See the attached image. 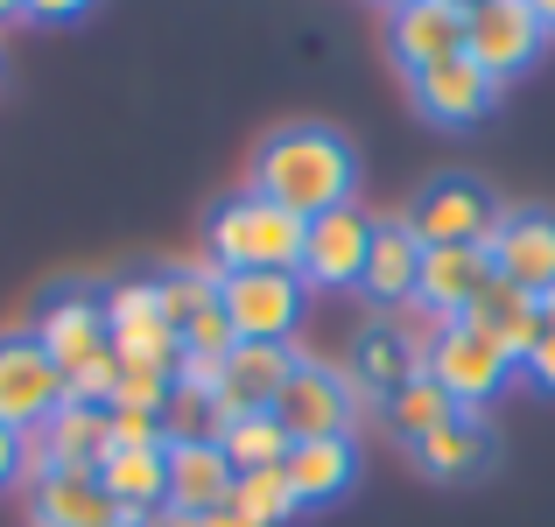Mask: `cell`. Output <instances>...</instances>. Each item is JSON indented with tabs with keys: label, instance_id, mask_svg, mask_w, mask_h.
Listing matches in <instances>:
<instances>
[{
	"label": "cell",
	"instance_id": "6da1fadb",
	"mask_svg": "<svg viewBox=\"0 0 555 527\" xmlns=\"http://www.w3.org/2000/svg\"><path fill=\"white\" fill-rule=\"evenodd\" d=\"M352 183H359V155L338 127H317V120H296V127H274L254 155V183L268 204L296 211L302 226L324 211H345L352 204Z\"/></svg>",
	"mask_w": 555,
	"mask_h": 527
},
{
	"label": "cell",
	"instance_id": "7a4b0ae2",
	"mask_svg": "<svg viewBox=\"0 0 555 527\" xmlns=\"http://www.w3.org/2000/svg\"><path fill=\"white\" fill-rule=\"evenodd\" d=\"M302 218L268 204L260 190H232L211 211V260L225 274H296L302 268Z\"/></svg>",
	"mask_w": 555,
	"mask_h": 527
},
{
	"label": "cell",
	"instance_id": "3957f363",
	"mask_svg": "<svg viewBox=\"0 0 555 527\" xmlns=\"http://www.w3.org/2000/svg\"><path fill=\"white\" fill-rule=\"evenodd\" d=\"M408 232L422 240V254L429 246H492V232H500V204H492L486 183H472V176H436V183H422V197L408 204Z\"/></svg>",
	"mask_w": 555,
	"mask_h": 527
},
{
	"label": "cell",
	"instance_id": "277c9868",
	"mask_svg": "<svg viewBox=\"0 0 555 527\" xmlns=\"http://www.w3.org/2000/svg\"><path fill=\"white\" fill-rule=\"evenodd\" d=\"M28 338H36V345L56 359V373L99 359V351L113 345V338H106V296H99V288H78V282L42 288L36 317H28Z\"/></svg>",
	"mask_w": 555,
	"mask_h": 527
},
{
	"label": "cell",
	"instance_id": "5b68a950",
	"mask_svg": "<svg viewBox=\"0 0 555 527\" xmlns=\"http://www.w3.org/2000/svg\"><path fill=\"white\" fill-rule=\"evenodd\" d=\"M64 408V373L28 331H0V422L8 429H42Z\"/></svg>",
	"mask_w": 555,
	"mask_h": 527
},
{
	"label": "cell",
	"instance_id": "8992f818",
	"mask_svg": "<svg viewBox=\"0 0 555 527\" xmlns=\"http://www.w3.org/2000/svg\"><path fill=\"white\" fill-rule=\"evenodd\" d=\"M352 408H359V394L338 365L296 359L282 401H274V422L288 429V444H317V436H352Z\"/></svg>",
	"mask_w": 555,
	"mask_h": 527
},
{
	"label": "cell",
	"instance_id": "52a82bcc",
	"mask_svg": "<svg viewBox=\"0 0 555 527\" xmlns=\"http://www.w3.org/2000/svg\"><path fill=\"white\" fill-rule=\"evenodd\" d=\"M302 274H225L218 282V310H225L232 338L288 345V331L302 324Z\"/></svg>",
	"mask_w": 555,
	"mask_h": 527
},
{
	"label": "cell",
	"instance_id": "ba28073f",
	"mask_svg": "<svg viewBox=\"0 0 555 527\" xmlns=\"http://www.w3.org/2000/svg\"><path fill=\"white\" fill-rule=\"evenodd\" d=\"M542 50H548V28L534 22L528 0H492V8H478L472 28H464V56H472L486 78H500V85L520 78Z\"/></svg>",
	"mask_w": 555,
	"mask_h": 527
},
{
	"label": "cell",
	"instance_id": "9c48e42d",
	"mask_svg": "<svg viewBox=\"0 0 555 527\" xmlns=\"http://www.w3.org/2000/svg\"><path fill=\"white\" fill-rule=\"evenodd\" d=\"M106 338L120 359H155V365H177V324L163 317V296H155V274L141 282H113L106 288Z\"/></svg>",
	"mask_w": 555,
	"mask_h": 527
},
{
	"label": "cell",
	"instance_id": "30bf717a",
	"mask_svg": "<svg viewBox=\"0 0 555 527\" xmlns=\"http://www.w3.org/2000/svg\"><path fill=\"white\" fill-rule=\"evenodd\" d=\"M366 254H373V218L359 211V204H345V211H324L310 218V232H302V288H345L366 274Z\"/></svg>",
	"mask_w": 555,
	"mask_h": 527
},
{
	"label": "cell",
	"instance_id": "8fae6325",
	"mask_svg": "<svg viewBox=\"0 0 555 527\" xmlns=\"http://www.w3.org/2000/svg\"><path fill=\"white\" fill-rule=\"evenodd\" d=\"M464 28H472V14H464L457 0H415V8H393L387 50H393V64H401L408 78H422V70L464 56Z\"/></svg>",
	"mask_w": 555,
	"mask_h": 527
},
{
	"label": "cell",
	"instance_id": "7c38bea8",
	"mask_svg": "<svg viewBox=\"0 0 555 527\" xmlns=\"http://www.w3.org/2000/svg\"><path fill=\"white\" fill-rule=\"evenodd\" d=\"M457 324L472 331V338H486L506 365H528V351H534V338H542L548 310H542V296H528V288H514V282L492 274V288H478V303L457 317Z\"/></svg>",
	"mask_w": 555,
	"mask_h": 527
},
{
	"label": "cell",
	"instance_id": "4fadbf2b",
	"mask_svg": "<svg viewBox=\"0 0 555 527\" xmlns=\"http://www.w3.org/2000/svg\"><path fill=\"white\" fill-rule=\"evenodd\" d=\"M288 373H296V351L288 345H260V338H240L225 351V365H218V408L232 415H268L274 401H282Z\"/></svg>",
	"mask_w": 555,
	"mask_h": 527
},
{
	"label": "cell",
	"instance_id": "5bb4252c",
	"mask_svg": "<svg viewBox=\"0 0 555 527\" xmlns=\"http://www.w3.org/2000/svg\"><path fill=\"white\" fill-rule=\"evenodd\" d=\"M408 92H415L422 120H436V127H478L492 113V99H500V78H486L472 56H450V64L408 78Z\"/></svg>",
	"mask_w": 555,
	"mask_h": 527
},
{
	"label": "cell",
	"instance_id": "9a60e30c",
	"mask_svg": "<svg viewBox=\"0 0 555 527\" xmlns=\"http://www.w3.org/2000/svg\"><path fill=\"white\" fill-rule=\"evenodd\" d=\"M506 373H514V365H506L486 338H472L464 324H450L443 338H436V351H429V380L464 408V415H472L478 401H492V394L506 387Z\"/></svg>",
	"mask_w": 555,
	"mask_h": 527
},
{
	"label": "cell",
	"instance_id": "2e32d148",
	"mask_svg": "<svg viewBox=\"0 0 555 527\" xmlns=\"http://www.w3.org/2000/svg\"><path fill=\"white\" fill-rule=\"evenodd\" d=\"M492 268H500V282L528 288V296H548L555 288V218L506 211L500 232H492Z\"/></svg>",
	"mask_w": 555,
	"mask_h": 527
},
{
	"label": "cell",
	"instance_id": "e0dca14e",
	"mask_svg": "<svg viewBox=\"0 0 555 527\" xmlns=\"http://www.w3.org/2000/svg\"><path fill=\"white\" fill-rule=\"evenodd\" d=\"M492 274H500V268H492V246H429V254H422L415 303L457 324V317L478 303V288H492Z\"/></svg>",
	"mask_w": 555,
	"mask_h": 527
},
{
	"label": "cell",
	"instance_id": "ac0fdd59",
	"mask_svg": "<svg viewBox=\"0 0 555 527\" xmlns=\"http://www.w3.org/2000/svg\"><path fill=\"white\" fill-rule=\"evenodd\" d=\"M28 520L36 527H127V514L106 500L99 472H50L28 486Z\"/></svg>",
	"mask_w": 555,
	"mask_h": 527
},
{
	"label": "cell",
	"instance_id": "d6986e66",
	"mask_svg": "<svg viewBox=\"0 0 555 527\" xmlns=\"http://www.w3.org/2000/svg\"><path fill=\"white\" fill-rule=\"evenodd\" d=\"M359 288L379 303V310H408L422 288V240L408 232V218H379L373 226V254H366V274Z\"/></svg>",
	"mask_w": 555,
	"mask_h": 527
},
{
	"label": "cell",
	"instance_id": "ffe728a7",
	"mask_svg": "<svg viewBox=\"0 0 555 527\" xmlns=\"http://www.w3.org/2000/svg\"><path fill=\"white\" fill-rule=\"evenodd\" d=\"M282 472H288V486H296L302 506H331L359 486V450H352V436H317V444L288 450Z\"/></svg>",
	"mask_w": 555,
	"mask_h": 527
},
{
	"label": "cell",
	"instance_id": "44dd1931",
	"mask_svg": "<svg viewBox=\"0 0 555 527\" xmlns=\"http://www.w3.org/2000/svg\"><path fill=\"white\" fill-rule=\"evenodd\" d=\"M232 464H225V450L218 444H169V506L177 514H211V506H225L232 500Z\"/></svg>",
	"mask_w": 555,
	"mask_h": 527
},
{
	"label": "cell",
	"instance_id": "7402d4cb",
	"mask_svg": "<svg viewBox=\"0 0 555 527\" xmlns=\"http://www.w3.org/2000/svg\"><path fill=\"white\" fill-rule=\"evenodd\" d=\"M99 486H106V500L127 514V527L149 520L155 506H169V450H113V458L99 464Z\"/></svg>",
	"mask_w": 555,
	"mask_h": 527
},
{
	"label": "cell",
	"instance_id": "603a6c76",
	"mask_svg": "<svg viewBox=\"0 0 555 527\" xmlns=\"http://www.w3.org/2000/svg\"><path fill=\"white\" fill-rule=\"evenodd\" d=\"M415 464L429 478H443V486H464V478H478L492 464V429L478 415H450L436 436H422V444H415Z\"/></svg>",
	"mask_w": 555,
	"mask_h": 527
},
{
	"label": "cell",
	"instance_id": "cb8c5ba5",
	"mask_svg": "<svg viewBox=\"0 0 555 527\" xmlns=\"http://www.w3.org/2000/svg\"><path fill=\"white\" fill-rule=\"evenodd\" d=\"M42 444H50L56 472H99V464L113 458L106 408H78V401H64L50 422H42Z\"/></svg>",
	"mask_w": 555,
	"mask_h": 527
},
{
	"label": "cell",
	"instance_id": "d4e9b609",
	"mask_svg": "<svg viewBox=\"0 0 555 527\" xmlns=\"http://www.w3.org/2000/svg\"><path fill=\"white\" fill-rule=\"evenodd\" d=\"M415 373H422V365L408 359V345L393 338V324L359 331L352 359H345V380H352V394H373V401H393V394H401Z\"/></svg>",
	"mask_w": 555,
	"mask_h": 527
},
{
	"label": "cell",
	"instance_id": "484cf974",
	"mask_svg": "<svg viewBox=\"0 0 555 527\" xmlns=\"http://www.w3.org/2000/svg\"><path fill=\"white\" fill-rule=\"evenodd\" d=\"M218 450H225V464L232 472H274V464H288V429L274 422V408L268 415H232L225 429H218Z\"/></svg>",
	"mask_w": 555,
	"mask_h": 527
},
{
	"label": "cell",
	"instance_id": "4316f807",
	"mask_svg": "<svg viewBox=\"0 0 555 527\" xmlns=\"http://www.w3.org/2000/svg\"><path fill=\"white\" fill-rule=\"evenodd\" d=\"M450 415H464V408L450 401V394L436 387L429 373H415V380H408V387H401V394L387 401V429H393V436H408V444H422V436H436V429H443Z\"/></svg>",
	"mask_w": 555,
	"mask_h": 527
},
{
	"label": "cell",
	"instance_id": "83f0119b",
	"mask_svg": "<svg viewBox=\"0 0 555 527\" xmlns=\"http://www.w3.org/2000/svg\"><path fill=\"white\" fill-rule=\"evenodd\" d=\"M232 506H240L254 527H288L302 514V500H296V486H288L282 464H274V472H240L232 478Z\"/></svg>",
	"mask_w": 555,
	"mask_h": 527
},
{
	"label": "cell",
	"instance_id": "f1b7e54d",
	"mask_svg": "<svg viewBox=\"0 0 555 527\" xmlns=\"http://www.w3.org/2000/svg\"><path fill=\"white\" fill-rule=\"evenodd\" d=\"M218 429H225L218 394L177 380V394H169V408H163V436H169V444H218Z\"/></svg>",
	"mask_w": 555,
	"mask_h": 527
},
{
	"label": "cell",
	"instance_id": "f546056e",
	"mask_svg": "<svg viewBox=\"0 0 555 527\" xmlns=\"http://www.w3.org/2000/svg\"><path fill=\"white\" fill-rule=\"evenodd\" d=\"M218 282H225V268H218V260H204V268H169V274H155V296H163V317L183 331L197 310H211V303H218Z\"/></svg>",
	"mask_w": 555,
	"mask_h": 527
},
{
	"label": "cell",
	"instance_id": "4dcf8cb0",
	"mask_svg": "<svg viewBox=\"0 0 555 527\" xmlns=\"http://www.w3.org/2000/svg\"><path fill=\"white\" fill-rule=\"evenodd\" d=\"M169 394H177V365L120 359V387H113V408H149V415H163Z\"/></svg>",
	"mask_w": 555,
	"mask_h": 527
},
{
	"label": "cell",
	"instance_id": "1f68e13d",
	"mask_svg": "<svg viewBox=\"0 0 555 527\" xmlns=\"http://www.w3.org/2000/svg\"><path fill=\"white\" fill-rule=\"evenodd\" d=\"M113 387H120V351L113 345L64 373V401H78V408H113Z\"/></svg>",
	"mask_w": 555,
	"mask_h": 527
},
{
	"label": "cell",
	"instance_id": "d6a6232c",
	"mask_svg": "<svg viewBox=\"0 0 555 527\" xmlns=\"http://www.w3.org/2000/svg\"><path fill=\"white\" fill-rule=\"evenodd\" d=\"M106 429H113V450H169L163 415H149V408H106Z\"/></svg>",
	"mask_w": 555,
	"mask_h": 527
},
{
	"label": "cell",
	"instance_id": "836d02e7",
	"mask_svg": "<svg viewBox=\"0 0 555 527\" xmlns=\"http://www.w3.org/2000/svg\"><path fill=\"white\" fill-rule=\"evenodd\" d=\"M78 14H92V0H22V22H42V28H64Z\"/></svg>",
	"mask_w": 555,
	"mask_h": 527
},
{
	"label": "cell",
	"instance_id": "e575fe53",
	"mask_svg": "<svg viewBox=\"0 0 555 527\" xmlns=\"http://www.w3.org/2000/svg\"><path fill=\"white\" fill-rule=\"evenodd\" d=\"M528 373L542 380V387H555V317L542 324V338H534V351H528Z\"/></svg>",
	"mask_w": 555,
	"mask_h": 527
},
{
	"label": "cell",
	"instance_id": "d590c367",
	"mask_svg": "<svg viewBox=\"0 0 555 527\" xmlns=\"http://www.w3.org/2000/svg\"><path fill=\"white\" fill-rule=\"evenodd\" d=\"M14 478H22V429H8V422H0V492H8Z\"/></svg>",
	"mask_w": 555,
	"mask_h": 527
},
{
	"label": "cell",
	"instance_id": "8d00e7d4",
	"mask_svg": "<svg viewBox=\"0 0 555 527\" xmlns=\"http://www.w3.org/2000/svg\"><path fill=\"white\" fill-rule=\"evenodd\" d=\"M134 527H204L197 514H177V506H155L149 520H134Z\"/></svg>",
	"mask_w": 555,
	"mask_h": 527
},
{
	"label": "cell",
	"instance_id": "74e56055",
	"mask_svg": "<svg viewBox=\"0 0 555 527\" xmlns=\"http://www.w3.org/2000/svg\"><path fill=\"white\" fill-rule=\"evenodd\" d=\"M204 527H254V520H246V514H240V506H232V500H225V506H211V514H204Z\"/></svg>",
	"mask_w": 555,
	"mask_h": 527
},
{
	"label": "cell",
	"instance_id": "f35d334b",
	"mask_svg": "<svg viewBox=\"0 0 555 527\" xmlns=\"http://www.w3.org/2000/svg\"><path fill=\"white\" fill-rule=\"evenodd\" d=\"M528 8H534V22H542L548 36H555V0H528Z\"/></svg>",
	"mask_w": 555,
	"mask_h": 527
},
{
	"label": "cell",
	"instance_id": "ab89813d",
	"mask_svg": "<svg viewBox=\"0 0 555 527\" xmlns=\"http://www.w3.org/2000/svg\"><path fill=\"white\" fill-rule=\"evenodd\" d=\"M14 14H22V0H0V22H14Z\"/></svg>",
	"mask_w": 555,
	"mask_h": 527
},
{
	"label": "cell",
	"instance_id": "60d3db41",
	"mask_svg": "<svg viewBox=\"0 0 555 527\" xmlns=\"http://www.w3.org/2000/svg\"><path fill=\"white\" fill-rule=\"evenodd\" d=\"M457 8H464V14H478V8H492V0H457Z\"/></svg>",
	"mask_w": 555,
	"mask_h": 527
},
{
	"label": "cell",
	"instance_id": "b9f144b4",
	"mask_svg": "<svg viewBox=\"0 0 555 527\" xmlns=\"http://www.w3.org/2000/svg\"><path fill=\"white\" fill-rule=\"evenodd\" d=\"M379 8H387V14H393V8H415V0H379Z\"/></svg>",
	"mask_w": 555,
	"mask_h": 527
},
{
	"label": "cell",
	"instance_id": "7bdbcfd3",
	"mask_svg": "<svg viewBox=\"0 0 555 527\" xmlns=\"http://www.w3.org/2000/svg\"><path fill=\"white\" fill-rule=\"evenodd\" d=\"M542 310H548V317H555V288H548V296H542Z\"/></svg>",
	"mask_w": 555,
	"mask_h": 527
}]
</instances>
